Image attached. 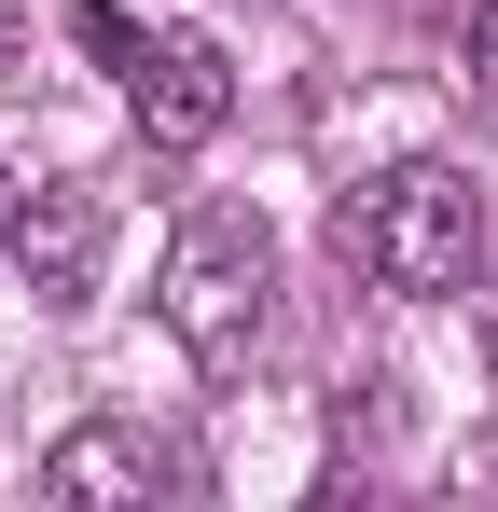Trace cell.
Returning <instances> with one entry per match:
<instances>
[{"label":"cell","instance_id":"9c48e42d","mask_svg":"<svg viewBox=\"0 0 498 512\" xmlns=\"http://www.w3.org/2000/svg\"><path fill=\"white\" fill-rule=\"evenodd\" d=\"M485 374H498V305H485Z\"/></svg>","mask_w":498,"mask_h":512},{"label":"cell","instance_id":"5b68a950","mask_svg":"<svg viewBox=\"0 0 498 512\" xmlns=\"http://www.w3.org/2000/svg\"><path fill=\"white\" fill-rule=\"evenodd\" d=\"M42 499H70V512H139L166 499V443L139 416H83L56 429V457H42Z\"/></svg>","mask_w":498,"mask_h":512},{"label":"cell","instance_id":"3957f363","mask_svg":"<svg viewBox=\"0 0 498 512\" xmlns=\"http://www.w3.org/2000/svg\"><path fill=\"white\" fill-rule=\"evenodd\" d=\"M14 277H28V305H97V263H111V194L97 180H28V208H14Z\"/></svg>","mask_w":498,"mask_h":512},{"label":"cell","instance_id":"ba28073f","mask_svg":"<svg viewBox=\"0 0 498 512\" xmlns=\"http://www.w3.org/2000/svg\"><path fill=\"white\" fill-rule=\"evenodd\" d=\"M14 208H28V180H14V167H0V250H14Z\"/></svg>","mask_w":498,"mask_h":512},{"label":"cell","instance_id":"52a82bcc","mask_svg":"<svg viewBox=\"0 0 498 512\" xmlns=\"http://www.w3.org/2000/svg\"><path fill=\"white\" fill-rule=\"evenodd\" d=\"M457 56H471V84L498 97V0H485V14H471V28H457Z\"/></svg>","mask_w":498,"mask_h":512},{"label":"cell","instance_id":"8992f818","mask_svg":"<svg viewBox=\"0 0 498 512\" xmlns=\"http://www.w3.org/2000/svg\"><path fill=\"white\" fill-rule=\"evenodd\" d=\"M70 28H83V56H111V70H139V56H153V42H139V28H125V0H83Z\"/></svg>","mask_w":498,"mask_h":512},{"label":"cell","instance_id":"277c9868","mask_svg":"<svg viewBox=\"0 0 498 512\" xmlns=\"http://www.w3.org/2000/svg\"><path fill=\"white\" fill-rule=\"evenodd\" d=\"M125 97H139V139H166V153H208V139L236 125V56H222L208 28H166L153 56L125 70Z\"/></svg>","mask_w":498,"mask_h":512},{"label":"cell","instance_id":"6da1fadb","mask_svg":"<svg viewBox=\"0 0 498 512\" xmlns=\"http://www.w3.org/2000/svg\"><path fill=\"white\" fill-rule=\"evenodd\" d=\"M346 263L374 277V291H471V263H485V194L457 167H388V180H360L346 194Z\"/></svg>","mask_w":498,"mask_h":512},{"label":"cell","instance_id":"7a4b0ae2","mask_svg":"<svg viewBox=\"0 0 498 512\" xmlns=\"http://www.w3.org/2000/svg\"><path fill=\"white\" fill-rule=\"evenodd\" d=\"M263 291H277V236H263V208H194V222L166 236L153 305H166V333L194 346L208 374H236V360H249V333H263Z\"/></svg>","mask_w":498,"mask_h":512}]
</instances>
